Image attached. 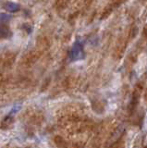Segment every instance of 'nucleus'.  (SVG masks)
<instances>
[{
  "label": "nucleus",
  "mask_w": 147,
  "mask_h": 148,
  "mask_svg": "<svg viewBox=\"0 0 147 148\" xmlns=\"http://www.w3.org/2000/svg\"><path fill=\"white\" fill-rule=\"evenodd\" d=\"M84 52H83V47L80 43H75L74 45L72 46L70 50V57L71 60H80L83 58Z\"/></svg>",
  "instance_id": "nucleus-1"
},
{
  "label": "nucleus",
  "mask_w": 147,
  "mask_h": 148,
  "mask_svg": "<svg viewBox=\"0 0 147 148\" xmlns=\"http://www.w3.org/2000/svg\"><path fill=\"white\" fill-rule=\"evenodd\" d=\"M40 54H41L40 51H31V52H29L24 57V58H22V61H21L22 64L27 67L33 65L36 60L39 58Z\"/></svg>",
  "instance_id": "nucleus-2"
},
{
  "label": "nucleus",
  "mask_w": 147,
  "mask_h": 148,
  "mask_svg": "<svg viewBox=\"0 0 147 148\" xmlns=\"http://www.w3.org/2000/svg\"><path fill=\"white\" fill-rule=\"evenodd\" d=\"M12 116L13 115L8 114L7 117L4 118V119L2 120V122H1V125H0L2 129H7L10 126H11V124L13 123V117H12Z\"/></svg>",
  "instance_id": "nucleus-3"
},
{
  "label": "nucleus",
  "mask_w": 147,
  "mask_h": 148,
  "mask_svg": "<svg viewBox=\"0 0 147 148\" xmlns=\"http://www.w3.org/2000/svg\"><path fill=\"white\" fill-rule=\"evenodd\" d=\"M5 8L8 12H17L21 9V7L19 4L13 3V2H8L5 5Z\"/></svg>",
  "instance_id": "nucleus-4"
},
{
  "label": "nucleus",
  "mask_w": 147,
  "mask_h": 148,
  "mask_svg": "<svg viewBox=\"0 0 147 148\" xmlns=\"http://www.w3.org/2000/svg\"><path fill=\"white\" fill-rule=\"evenodd\" d=\"M10 28L5 25H0V38H7L10 36Z\"/></svg>",
  "instance_id": "nucleus-5"
},
{
  "label": "nucleus",
  "mask_w": 147,
  "mask_h": 148,
  "mask_svg": "<svg viewBox=\"0 0 147 148\" xmlns=\"http://www.w3.org/2000/svg\"><path fill=\"white\" fill-rule=\"evenodd\" d=\"M10 18L11 17L10 15H8V14H5V13L0 14V23H1V24H4V23L10 21Z\"/></svg>",
  "instance_id": "nucleus-6"
}]
</instances>
